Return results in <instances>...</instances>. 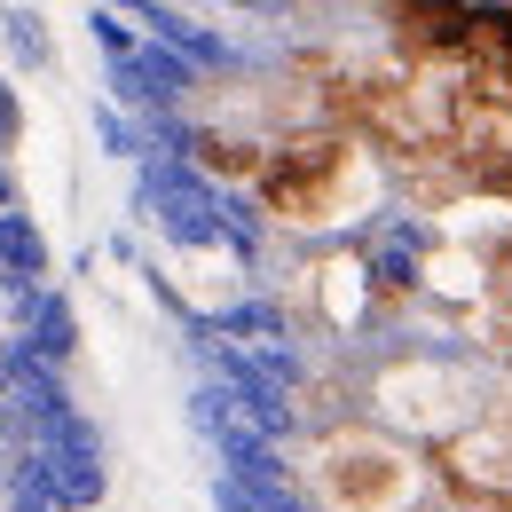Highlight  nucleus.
Segmentation results:
<instances>
[{"mask_svg": "<svg viewBox=\"0 0 512 512\" xmlns=\"http://www.w3.org/2000/svg\"><path fill=\"white\" fill-rule=\"evenodd\" d=\"M394 8H402V0H394Z\"/></svg>", "mask_w": 512, "mask_h": 512, "instance_id": "7ed1b4c3", "label": "nucleus"}, {"mask_svg": "<svg viewBox=\"0 0 512 512\" xmlns=\"http://www.w3.org/2000/svg\"><path fill=\"white\" fill-rule=\"evenodd\" d=\"M260 197L292 221V229H323L363 197V134L347 127H308L284 134L260 166Z\"/></svg>", "mask_w": 512, "mask_h": 512, "instance_id": "f257e3e1", "label": "nucleus"}, {"mask_svg": "<svg viewBox=\"0 0 512 512\" xmlns=\"http://www.w3.org/2000/svg\"><path fill=\"white\" fill-rule=\"evenodd\" d=\"M316 481H323V497L339 512H394L410 497L418 465H410V449L379 442V434H339V442H323Z\"/></svg>", "mask_w": 512, "mask_h": 512, "instance_id": "f03ea898", "label": "nucleus"}]
</instances>
